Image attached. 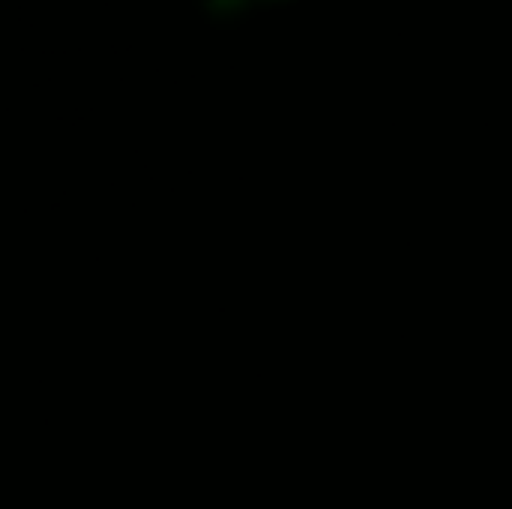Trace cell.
I'll list each match as a JSON object with an SVG mask.
<instances>
[{
    "mask_svg": "<svg viewBox=\"0 0 512 509\" xmlns=\"http://www.w3.org/2000/svg\"><path fill=\"white\" fill-rule=\"evenodd\" d=\"M246 3H252V0H246Z\"/></svg>",
    "mask_w": 512,
    "mask_h": 509,
    "instance_id": "6da1fadb",
    "label": "cell"
}]
</instances>
